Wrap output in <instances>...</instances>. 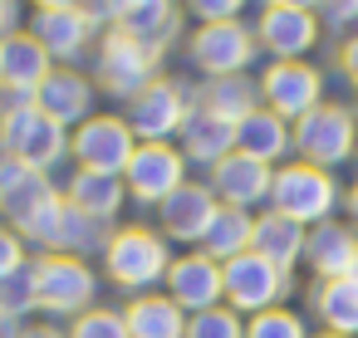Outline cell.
Segmentation results:
<instances>
[{"instance_id":"obj_1","label":"cell","mask_w":358,"mask_h":338,"mask_svg":"<svg viewBox=\"0 0 358 338\" xmlns=\"http://www.w3.org/2000/svg\"><path fill=\"white\" fill-rule=\"evenodd\" d=\"M172 270V250L162 240V230L148 226H118L108 250H103V274L108 284L128 289V294H152Z\"/></svg>"},{"instance_id":"obj_2","label":"cell","mask_w":358,"mask_h":338,"mask_svg":"<svg viewBox=\"0 0 358 338\" xmlns=\"http://www.w3.org/2000/svg\"><path fill=\"white\" fill-rule=\"evenodd\" d=\"M157 79H162V54H152L148 45H138L123 30L99 35V45H94V89H103L108 98L133 103Z\"/></svg>"},{"instance_id":"obj_3","label":"cell","mask_w":358,"mask_h":338,"mask_svg":"<svg viewBox=\"0 0 358 338\" xmlns=\"http://www.w3.org/2000/svg\"><path fill=\"white\" fill-rule=\"evenodd\" d=\"M30 270H35V299L50 318H79L84 309L99 304V270L89 260L45 250L30 260Z\"/></svg>"},{"instance_id":"obj_4","label":"cell","mask_w":358,"mask_h":338,"mask_svg":"<svg viewBox=\"0 0 358 338\" xmlns=\"http://www.w3.org/2000/svg\"><path fill=\"white\" fill-rule=\"evenodd\" d=\"M0 157H15L25 167H40V172H55L64 157H69V128H59L45 108L25 103V108H10L0 113Z\"/></svg>"},{"instance_id":"obj_5","label":"cell","mask_w":358,"mask_h":338,"mask_svg":"<svg viewBox=\"0 0 358 338\" xmlns=\"http://www.w3.org/2000/svg\"><path fill=\"white\" fill-rule=\"evenodd\" d=\"M260 45L255 30L245 20H221V25H196L187 35V59L201 79H226V74H245L255 64Z\"/></svg>"},{"instance_id":"obj_6","label":"cell","mask_w":358,"mask_h":338,"mask_svg":"<svg viewBox=\"0 0 358 338\" xmlns=\"http://www.w3.org/2000/svg\"><path fill=\"white\" fill-rule=\"evenodd\" d=\"M338 206V186L324 167H309V162H289L275 172L270 182V211L299 221V226H319L329 221V211Z\"/></svg>"},{"instance_id":"obj_7","label":"cell","mask_w":358,"mask_h":338,"mask_svg":"<svg viewBox=\"0 0 358 338\" xmlns=\"http://www.w3.org/2000/svg\"><path fill=\"white\" fill-rule=\"evenodd\" d=\"M133 152H138V138H133V128H128L123 113H94L89 123H79L69 133V157L84 172L123 177V167L133 162Z\"/></svg>"},{"instance_id":"obj_8","label":"cell","mask_w":358,"mask_h":338,"mask_svg":"<svg viewBox=\"0 0 358 338\" xmlns=\"http://www.w3.org/2000/svg\"><path fill=\"white\" fill-rule=\"evenodd\" d=\"M25 30L45 45V54L59 69H79V59H89L94 45H99V35H103L99 15L89 6H79V10H30Z\"/></svg>"},{"instance_id":"obj_9","label":"cell","mask_w":358,"mask_h":338,"mask_svg":"<svg viewBox=\"0 0 358 338\" xmlns=\"http://www.w3.org/2000/svg\"><path fill=\"white\" fill-rule=\"evenodd\" d=\"M294 147H299V157L309 162V167H338L343 157H353V147H358V123H353V113L348 108H338V103H319V108H309L294 128Z\"/></svg>"},{"instance_id":"obj_10","label":"cell","mask_w":358,"mask_h":338,"mask_svg":"<svg viewBox=\"0 0 358 338\" xmlns=\"http://www.w3.org/2000/svg\"><path fill=\"white\" fill-rule=\"evenodd\" d=\"M187 113H192V94L177 84V79H157V84H148L133 103H128V128H133V138L138 142H172L177 133H182V123H187Z\"/></svg>"},{"instance_id":"obj_11","label":"cell","mask_w":358,"mask_h":338,"mask_svg":"<svg viewBox=\"0 0 358 338\" xmlns=\"http://www.w3.org/2000/svg\"><path fill=\"white\" fill-rule=\"evenodd\" d=\"M260 103L270 113H280L285 123H299L309 108L324 103V79L314 64L304 59H275L265 74H260Z\"/></svg>"},{"instance_id":"obj_12","label":"cell","mask_w":358,"mask_h":338,"mask_svg":"<svg viewBox=\"0 0 358 338\" xmlns=\"http://www.w3.org/2000/svg\"><path fill=\"white\" fill-rule=\"evenodd\" d=\"M182 182H187V157L172 142H138L133 162L123 167V186L143 206H162Z\"/></svg>"},{"instance_id":"obj_13","label":"cell","mask_w":358,"mask_h":338,"mask_svg":"<svg viewBox=\"0 0 358 338\" xmlns=\"http://www.w3.org/2000/svg\"><path fill=\"white\" fill-rule=\"evenodd\" d=\"M221 279H226V304H231L236 314H265V309H275V299L289 289V274L275 270V265H270L265 255H255V250L226 260V265H221Z\"/></svg>"},{"instance_id":"obj_14","label":"cell","mask_w":358,"mask_h":338,"mask_svg":"<svg viewBox=\"0 0 358 338\" xmlns=\"http://www.w3.org/2000/svg\"><path fill=\"white\" fill-rule=\"evenodd\" d=\"M250 30H255V45L275 59H304L319 45V15L294 6H260V20Z\"/></svg>"},{"instance_id":"obj_15","label":"cell","mask_w":358,"mask_h":338,"mask_svg":"<svg viewBox=\"0 0 358 338\" xmlns=\"http://www.w3.org/2000/svg\"><path fill=\"white\" fill-rule=\"evenodd\" d=\"M167 299L192 318V314H201V309H216L221 299H226V279H221V265L211 260V255H201V250H192V255H177L172 260V270H167Z\"/></svg>"},{"instance_id":"obj_16","label":"cell","mask_w":358,"mask_h":338,"mask_svg":"<svg viewBox=\"0 0 358 338\" xmlns=\"http://www.w3.org/2000/svg\"><path fill=\"white\" fill-rule=\"evenodd\" d=\"M59 196H64V186L55 182V172L25 167L15 157H0V211H6V226H20L25 216L45 211Z\"/></svg>"},{"instance_id":"obj_17","label":"cell","mask_w":358,"mask_h":338,"mask_svg":"<svg viewBox=\"0 0 358 338\" xmlns=\"http://www.w3.org/2000/svg\"><path fill=\"white\" fill-rule=\"evenodd\" d=\"M221 201L206 182H182L162 206H157V221H162V240H182V245H201L206 226L216 221Z\"/></svg>"},{"instance_id":"obj_18","label":"cell","mask_w":358,"mask_h":338,"mask_svg":"<svg viewBox=\"0 0 358 338\" xmlns=\"http://www.w3.org/2000/svg\"><path fill=\"white\" fill-rule=\"evenodd\" d=\"M270 182H275V167H265V162H255V157H245V152H231V157H221V162L211 167V182H206V186L216 191L221 206L250 211V206L270 201Z\"/></svg>"},{"instance_id":"obj_19","label":"cell","mask_w":358,"mask_h":338,"mask_svg":"<svg viewBox=\"0 0 358 338\" xmlns=\"http://www.w3.org/2000/svg\"><path fill=\"white\" fill-rule=\"evenodd\" d=\"M94 98H99V89H94V79L84 74V69H59L55 64V74L40 84V94H35V108H45L59 128H79V123H89L94 118Z\"/></svg>"},{"instance_id":"obj_20","label":"cell","mask_w":358,"mask_h":338,"mask_svg":"<svg viewBox=\"0 0 358 338\" xmlns=\"http://www.w3.org/2000/svg\"><path fill=\"white\" fill-rule=\"evenodd\" d=\"M50 74H55V59L45 54V45H40L30 30L10 35V40H0V89H6V94L35 98L40 84H45Z\"/></svg>"},{"instance_id":"obj_21","label":"cell","mask_w":358,"mask_h":338,"mask_svg":"<svg viewBox=\"0 0 358 338\" xmlns=\"http://www.w3.org/2000/svg\"><path fill=\"white\" fill-rule=\"evenodd\" d=\"M177 147H182L187 162L216 167L221 157L236 152V123H226L221 113H211V108H201V103L192 98V113H187V123H182V133H177Z\"/></svg>"},{"instance_id":"obj_22","label":"cell","mask_w":358,"mask_h":338,"mask_svg":"<svg viewBox=\"0 0 358 338\" xmlns=\"http://www.w3.org/2000/svg\"><path fill=\"white\" fill-rule=\"evenodd\" d=\"M304 260L319 279H343L358 270V230L348 226H334V221H319L304 240Z\"/></svg>"},{"instance_id":"obj_23","label":"cell","mask_w":358,"mask_h":338,"mask_svg":"<svg viewBox=\"0 0 358 338\" xmlns=\"http://www.w3.org/2000/svg\"><path fill=\"white\" fill-rule=\"evenodd\" d=\"M64 201L74 206V211H84V216H94V221H118V211H123V201H128V186H123V177H108V172H74L69 182H64Z\"/></svg>"},{"instance_id":"obj_24","label":"cell","mask_w":358,"mask_h":338,"mask_svg":"<svg viewBox=\"0 0 358 338\" xmlns=\"http://www.w3.org/2000/svg\"><path fill=\"white\" fill-rule=\"evenodd\" d=\"M294 147V133H289V123L280 118V113H270L265 103L250 113V118H241L236 123V152H245V157H255V162H280L285 152Z\"/></svg>"},{"instance_id":"obj_25","label":"cell","mask_w":358,"mask_h":338,"mask_svg":"<svg viewBox=\"0 0 358 338\" xmlns=\"http://www.w3.org/2000/svg\"><path fill=\"white\" fill-rule=\"evenodd\" d=\"M304 240H309V230H304L299 221H289V216H280V211L255 216L250 250H255V255H265L275 270H285V274H289V265H294V260H304Z\"/></svg>"},{"instance_id":"obj_26","label":"cell","mask_w":358,"mask_h":338,"mask_svg":"<svg viewBox=\"0 0 358 338\" xmlns=\"http://www.w3.org/2000/svg\"><path fill=\"white\" fill-rule=\"evenodd\" d=\"M128 338H187V314L167 294H133L123 309Z\"/></svg>"},{"instance_id":"obj_27","label":"cell","mask_w":358,"mask_h":338,"mask_svg":"<svg viewBox=\"0 0 358 338\" xmlns=\"http://www.w3.org/2000/svg\"><path fill=\"white\" fill-rule=\"evenodd\" d=\"M113 230H118V226L94 221V216H84V211H74V206L64 201V216H59V226H55L50 250H55V255H79V260H94V255L103 260V250H108Z\"/></svg>"},{"instance_id":"obj_28","label":"cell","mask_w":358,"mask_h":338,"mask_svg":"<svg viewBox=\"0 0 358 338\" xmlns=\"http://www.w3.org/2000/svg\"><path fill=\"white\" fill-rule=\"evenodd\" d=\"M196 103L211 108V113H221L226 123H241V118H250V113L260 108V79H250V74L206 79V84L196 89Z\"/></svg>"},{"instance_id":"obj_29","label":"cell","mask_w":358,"mask_h":338,"mask_svg":"<svg viewBox=\"0 0 358 338\" xmlns=\"http://www.w3.org/2000/svg\"><path fill=\"white\" fill-rule=\"evenodd\" d=\"M182 25H187V10H182V0H167V6H152V10H143V15H133V20L113 25V30L133 35L138 45H148L152 54H162V59H167V50L182 40Z\"/></svg>"},{"instance_id":"obj_30","label":"cell","mask_w":358,"mask_h":338,"mask_svg":"<svg viewBox=\"0 0 358 338\" xmlns=\"http://www.w3.org/2000/svg\"><path fill=\"white\" fill-rule=\"evenodd\" d=\"M250 235H255V216L250 211H236V206H221L216 221L201 235V255H211L216 265H226V260H236V255L250 250Z\"/></svg>"},{"instance_id":"obj_31","label":"cell","mask_w":358,"mask_h":338,"mask_svg":"<svg viewBox=\"0 0 358 338\" xmlns=\"http://www.w3.org/2000/svg\"><path fill=\"white\" fill-rule=\"evenodd\" d=\"M314 314L324 318L329 333L353 338V333H358V279H353V274H343V279H319V289H314Z\"/></svg>"},{"instance_id":"obj_32","label":"cell","mask_w":358,"mask_h":338,"mask_svg":"<svg viewBox=\"0 0 358 338\" xmlns=\"http://www.w3.org/2000/svg\"><path fill=\"white\" fill-rule=\"evenodd\" d=\"M187 338H245V318L231 304H216L187 318Z\"/></svg>"},{"instance_id":"obj_33","label":"cell","mask_w":358,"mask_h":338,"mask_svg":"<svg viewBox=\"0 0 358 338\" xmlns=\"http://www.w3.org/2000/svg\"><path fill=\"white\" fill-rule=\"evenodd\" d=\"M69 338H128L123 309H108V304L84 309L79 318H69Z\"/></svg>"},{"instance_id":"obj_34","label":"cell","mask_w":358,"mask_h":338,"mask_svg":"<svg viewBox=\"0 0 358 338\" xmlns=\"http://www.w3.org/2000/svg\"><path fill=\"white\" fill-rule=\"evenodd\" d=\"M0 309L30 323V314L40 309V299H35V270H30V265H20L15 274L0 279Z\"/></svg>"},{"instance_id":"obj_35","label":"cell","mask_w":358,"mask_h":338,"mask_svg":"<svg viewBox=\"0 0 358 338\" xmlns=\"http://www.w3.org/2000/svg\"><path fill=\"white\" fill-rule=\"evenodd\" d=\"M245 338H309V333H304L299 314H289V309L275 304V309H265V314H250Z\"/></svg>"},{"instance_id":"obj_36","label":"cell","mask_w":358,"mask_h":338,"mask_svg":"<svg viewBox=\"0 0 358 338\" xmlns=\"http://www.w3.org/2000/svg\"><path fill=\"white\" fill-rule=\"evenodd\" d=\"M152 6H167V0H89V10L99 15L103 30H113V25H123V20H133V15H143Z\"/></svg>"},{"instance_id":"obj_37","label":"cell","mask_w":358,"mask_h":338,"mask_svg":"<svg viewBox=\"0 0 358 338\" xmlns=\"http://www.w3.org/2000/svg\"><path fill=\"white\" fill-rule=\"evenodd\" d=\"M182 10L196 25H221V20H241L245 0H182Z\"/></svg>"},{"instance_id":"obj_38","label":"cell","mask_w":358,"mask_h":338,"mask_svg":"<svg viewBox=\"0 0 358 338\" xmlns=\"http://www.w3.org/2000/svg\"><path fill=\"white\" fill-rule=\"evenodd\" d=\"M319 30H358V0H319Z\"/></svg>"},{"instance_id":"obj_39","label":"cell","mask_w":358,"mask_h":338,"mask_svg":"<svg viewBox=\"0 0 358 338\" xmlns=\"http://www.w3.org/2000/svg\"><path fill=\"white\" fill-rule=\"evenodd\" d=\"M20 265H30L20 230H15V226H0V279H6V274H15Z\"/></svg>"},{"instance_id":"obj_40","label":"cell","mask_w":358,"mask_h":338,"mask_svg":"<svg viewBox=\"0 0 358 338\" xmlns=\"http://www.w3.org/2000/svg\"><path fill=\"white\" fill-rule=\"evenodd\" d=\"M25 30V0H0V40Z\"/></svg>"},{"instance_id":"obj_41","label":"cell","mask_w":358,"mask_h":338,"mask_svg":"<svg viewBox=\"0 0 358 338\" xmlns=\"http://www.w3.org/2000/svg\"><path fill=\"white\" fill-rule=\"evenodd\" d=\"M338 64H343V74L358 84V35H348V40H343V50H338Z\"/></svg>"},{"instance_id":"obj_42","label":"cell","mask_w":358,"mask_h":338,"mask_svg":"<svg viewBox=\"0 0 358 338\" xmlns=\"http://www.w3.org/2000/svg\"><path fill=\"white\" fill-rule=\"evenodd\" d=\"M20 338H69V328H59V323H25Z\"/></svg>"},{"instance_id":"obj_43","label":"cell","mask_w":358,"mask_h":338,"mask_svg":"<svg viewBox=\"0 0 358 338\" xmlns=\"http://www.w3.org/2000/svg\"><path fill=\"white\" fill-rule=\"evenodd\" d=\"M30 10H79V6H89V0H25Z\"/></svg>"},{"instance_id":"obj_44","label":"cell","mask_w":358,"mask_h":338,"mask_svg":"<svg viewBox=\"0 0 358 338\" xmlns=\"http://www.w3.org/2000/svg\"><path fill=\"white\" fill-rule=\"evenodd\" d=\"M260 6H294V10H314L319 0H260Z\"/></svg>"},{"instance_id":"obj_45","label":"cell","mask_w":358,"mask_h":338,"mask_svg":"<svg viewBox=\"0 0 358 338\" xmlns=\"http://www.w3.org/2000/svg\"><path fill=\"white\" fill-rule=\"evenodd\" d=\"M348 216H353V230H358V186L348 191Z\"/></svg>"},{"instance_id":"obj_46","label":"cell","mask_w":358,"mask_h":338,"mask_svg":"<svg viewBox=\"0 0 358 338\" xmlns=\"http://www.w3.org/2000/svg\"><path fill=\"white\" fill-rule=\"evenodd\" d=\"M314 338H343V333H314Z\"/></svg>"},{"instance_id":"obj_47","label":"cell","mask_w":358,"mask_h":338,"mask_svg":"<svg viewBox=\"0 0 358 338\" xmlns=\"http://www.w3.org/2000/svg\"><path fill=\"white\" fill-rule=\"evenodd\" d=\"M353 279H358V270H353Z\"/></svg>"},{"instance_id":"obj_48","label":"cell","mask_w":358,"mask_h":338,"mask_svg":"<svg viewBox=\"0 0 358 338\" xmlns=\"http://www.w3.org/2000/svg\"><path fill=\"white\" fill-rule=\"evenodd\" d=\"M0 216H6V211H0Z\"/></svg>"}]
</instances>
